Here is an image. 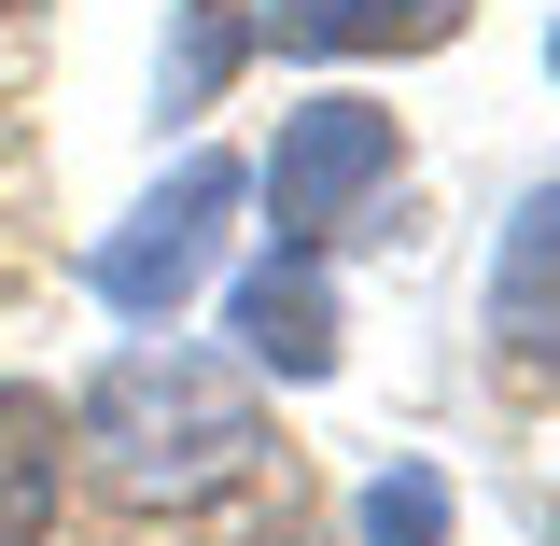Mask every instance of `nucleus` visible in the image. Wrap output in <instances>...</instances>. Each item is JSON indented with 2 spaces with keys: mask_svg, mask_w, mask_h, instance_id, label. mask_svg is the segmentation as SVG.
Wrapping results in <instances>:
<instances>
[{
  "mask_svg": "<svg viewBox=\"0 0 560 546\" xmlns=\"http://www.w3.org/2000/svg\"><path fill=\"white\" fill-rule=\"evenodd\" d=\"M547 546H560V504H547Z\"/></svg>",
  "mask_w": 560,
  "mask_h": 546,
  "instance_id": "obj_11",
  "label": "nucleus"
},
{
  "mask_svg": "<svg viewBox=\"0 0 560 546\" xmlns=\"http://www.w3.org/2000/svg\"><path fill=\"white\" fill-rule=\"evenodd\" d=\"M57 490H70V420H57V393L0 379V546H43V533H57Z\"/></svg>",
  "mask_w": 560,
  "mask_h": 546,
  "instance_id": "obj_7",
  "label": "nucleus"
},
{
  "mask_svg": "<svg viewBox=\"0 0 560 546\" xmlns=\"http://www.w3.org/2000/svg\"><path fill=\"white\" fill-rule=\"evenodd\" d=\"M238 154H183L154 197L84 253V280H98V309H127V323H183V294L210 280V253H224V224H238Z\"/></svg>",
  "mask_w": 560,
  "mask_h": 546,
  "instance_id": "obj_2",
  "label": "nucleus"
},
{
  "mask_svg": "<svg viewBox=\"0 0 560 546\" xmlns=\"http://www.w3.org/2000/svg\"><path fill=\"white\" fill-rule=\"evenodd\" d=\"M238 57H253V14H238V0H183V43H168V113H210Z\"/></svg>",
  "mask_w": 560,
  "mask_h": 546,
  "instance_id": "obj_8",
  "label": "nucleus"
},
{
  "mask_svg": "<svg viewBox=\"0 0 560 546\" xmlns=\"http://www.w3.org/2000/svg\"><path fill=\"white\" fill-rule=\"evenodd\" d=\"M547 70H560V43H547Z\"/></svg>",
  "mask_w": 560,
  "mask_h": 546,
  "instance_id": "obj_13",
  "label": "nucleus"
},
{
  "mask_svg": "<svg viewBox=\"0 0 560 546\" xmlns=\"http://www.w3.org/2000/svg\"><path fill=\"white\" fill-rule=\"evenodd\" d=\"M0 14H28V0H0Z\"/></svg>",
  "mask_w": 560,
  "mask_h": 546,
  "instance_id": "obj_12",
  "label": "nucleus"
},
{
  "mask_svg": "<svg viewBox=\"0 0 560 546\" xmlns=\"http://www.w3.org/2000/svg\"><path fill=\"white\" fill-rule=\"evenodd\" d=\"M407 169V127L378 98H294L267 140V210H280V253H323L364 224V197H393Z\"/></svg>",
  "mask_w": 560,
  "mask_h": 546,
  "instance_id": "obj_3",
  "label": "nucleus"
},
{
  "mask_svg": "<svg viewBox=\"0 0 560 546\" xmlns=\"http://www.w3.org/2000/svg\"><path fill=\"white\" fill-rule=\"evenodd\" d=\"M253 546H308V533H294V519H280V533H253Z\"/></svg>",
  "mask_w": 560,
  "mask_h": 546,
  "instance_id": "obj_10",
  "label": "nucleus"
},
{
  "mask_svg": "<svg viewBox=\"0 0 560 546\" xmlns=\"http://www.w3.org/2000/svg\"><path fill=\"white\" fill-rule=\"evenodd\" d=\"M224 337L267 379H323L337 364V280H323V253H267L253 280H224Z\"/></svg>",
  "mask_w": 560,
  "mask_h": 546,
  "instance_id": "obj_5",
  "label": "nucleus"
},
{
  "mask_svg": "<svg viewBox=\"0 0 560 546\" xmlns=\"http://www.w3.org/2000/svg\"><path fill=\"white\" fill-rule=\"evenodd\" d=\"M463 14L477 0H267L253 43H280V57H434V43H463Z\"/></svg>",
  "mask_w": 560,
  "mask_h": 546,
  "instance_id": "obj_6",
  "label": "nucleus"
},
{
  "mask_svg": "<svg viewBox=\"0 0 560 546\" xmlns=\"http://www.w3.org/2000/svg\"><path fill=\"white\" fill-rule=\"evenodd\" d=\"M490 364L518 393H560V169L504 210V253H490Z\"/></svg>",
  "mask_w": 560,
  "mask_h": 546,
  "instance_id": "obj_4",
  "label": "nucleus"
},
{
  "mask_svg": "<svg viewBox=\"0 0 560 546\" xmlns=\"http://www.w3.org/2000/svg\"><path fill=\"white\" fill-rule=\"evenodd\" d=\"M364 546H448V477L434 463H393L364 490Z\"/></svg>",
  "mask_w": 560,
  "mask_h": 546,
  "instance_id": "obj_9",
  "label": "nucleus"
},
{
  "mask_svg": "<svg viewBox=\"0 0 560 546\" xmlns=\"http://www.w3.org/2000/svg\"><path fill=\"white\" fill-rule=\"evenodd\" d=\"M70 449H84V477L140 504V519H197L224 490L267 477V407H253V379L238 364H210L183 337H140L113 350L98 379H84V407H70Z\"/></svg>",
  "mask_w": 560,
  "mask_h": 546,
  "instance_id": "obj_1",
  "label": "nucleus"
}]
</instances>
